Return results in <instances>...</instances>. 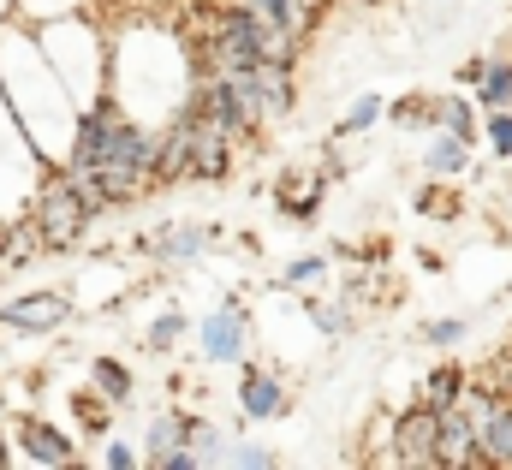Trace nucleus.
<instances>
[{
  "label": "nucleus",
  "instance_id": "f257e3e1",
  "mask_svg": "<svg viewBox=\"0 0 512 470\" xmlns=\"http://www.w3.org/2000/svg\"><path fill=\"white\" fill-rule=\"evenodd\" d=\"M197 60L191 36L161 18H126L108 24V96L143 125H167L191 102Z\"/></svg>",
  "mask_w": 512,
  "mask_h": 470
},
{
  "label": "nucleus",
  "instance_id": "f03ea898",
  "mask_svg": "<svg viewBox=\"0 0 512 470\" xmlns=\"http://www.w3.org/2000/svg\"><path fill=\"white\" fill-rule=\"evenodd\" d=\"M0 96L18 114L24 137L36 143V155L48 167H60L72 149V131H78V102H72L66 78L54 72V60L42 54L36 30L18 18H0Z\"/></svg>",
  "mask_w": 512,
  "mask_h": 470
},
{
  "label": "nucleus",
  "instance_id": "7ed1b4c3",
  "mask_svg": "<svg viewBox=\"0 0 512 470\" xmlns=\"http://www.w3.org/2000/svg\"><path fill=\"white\" fill-rule=\"evenodd\" d=\"M30 30H36L42 54L54 60V72L66 78V90H72L78 114H84L90 102H102V96H108V30H102L90 12L48 18V24H30Z\"/></svg>",
  "mask_w": 512,
  "mask_h": 470
},
{
  "label": "nucleus",
  "instance_id": "20e7f679",
  "mask_svg": "<svg viewBox=\"0 0 512 470\" xmlns=\"http://www.w3.org/2000/svg\"><path fill=\"white\" fill-rule=\"evenodd\" d=\"M24 221H30L36 244H42V256H66V250H78L84 233L102 221V209L90 203V191H84L66 167H48V173H42V185L30 191Z\"/></svg>",
  "mask_w": 512,
  "mask_h": 470
},
{
  "label": "nucleus",
  "instance_id": "39448f33",
  "mask_svg": "<svg viewBox=\"0 0 512 470\" xmlns=\"http://www.w3.org/2000/svg\"><path fill=\"white\" fill-rule=\"evenodd\" d=\"M42 173H48V161L36 155V143L24 137L18 114L0 96V221H18L30 209V191L42 185Z\"/></svg>",
  "mask_w": 512,
  "mask_h": 470
},
{
  "label": "nucleus",
  "instance_id": "423d86ee",
  "mask_svg": "<svg viewBox=\"0 0 512 470\" xmlns=\"http://www.w3.org/2000/svg\"><path fill=\"white\" fill-rule=\"evenodd\" d=\"M78 298L66 286H42V292H18L0 304V334H18V340H42V334H60L72 322Z\"/></svg>",
  "mask_w": 512,
  "mask_h": 470
},
{
  "label": "nucleus",
  "instance_id": "0eeeda50",
  "mask_svg": "<svg viewBox=\"0 0 512 470\" xmlns=\"http://www.w3.org/2000/svg\"><path fill=\"white\" fill-rule=\"evenodd\" d=\"M185 143H191V179H197V185H221V179H233V155L245 149L227 125L203 119L197 108H185Z\"/></svg>",
  "mask_w": 512,
  "mask_h": 470
},
{
  "label": "nucleus",
  "instance_id": "6e6552de",
  "mask_svg": "<svg viewBox=\"0 0 512 470\" xmlns=\"http://www.w3.org/2000/svg\"><path fill=\"white\" fill-rule=\"evenodd\" d=\"M435 435H441V411L435 405H405L399 417H393V435H387V453L382 465H423L435 470Z\"/></svg>",
  "mask_w": 512,
  "mask_h": 470
},
{
  "label": "nucleus",
  "instance_id": "1a4fd4ad",
  "mask_svg": "<svg viewBox=\"0 0 512 470\" xmlns=\"http://www.w3.org/2000/svg\"><path fill=\"white\" fill-rule=\"evenodd\" d=\"M6 435H12V447H18V459H24V465H42V470H72V465H78V441H72L60 423L36 417V411H24Z\"/></svg>",
  "mask_w": 512,
  "mask_h": 470
},
{
  "label": "nucleus",
  "instance_id": "9d476101",
  "mask_svg": "<svg viewBox=\"0 0 512 470\" xmlns=\"http://www.w3.org/2000/svg\"><path fill=\"white\" fill-rule=\"evenodd\" d=\"M209 244H215V227H203V221H167L161 233L137 238V250H143L155 268H191V262L209 256Z\"/></svg>",
  "mask_w": 512,
  "mask_h": 470
},
{
  "label": "nucleus",
  "instance_id": "9b49d317",
  "mask_svg": "<svg viewBox=\"0 0 512 470\" xmlns=\"http://www.w3.org/2000/svg\"><path fill=\"white\" fill-rule=\"evenodd\" d=\"M197 346H203L209 363H239V357L251 352V316H245V304H221V310H209L203 328H197Z\"/></svg>",
  "mask_w": 512,
  "mask_h": 470
},
{
  "label": "nucleus",
  "instance_id": "f8f14e48",
  "mask_svg": "<svg viewBox=\"0 0 512 470\" xmlns=\"http://www.w3.org/2000/svg\"><path fill=\"white\" fill-rule=\"evenodd\" d=\"M322 203H328V167H292V173H280V185H274V209H280L286 221L310 227Z\"/></svg>",
  "mask_w": 512,
  "mask_h": 470
},
{
  "label": "nucleus",
  "instance_id": "ddd939ff",
  "mask_svg": "<svg viewBox=\"0 0 512 470\" xmlns=\"http://www.w3.org/2000/svg\"><path fill=\"white\" fill-rule=\"evenodd\" d=\"M435 470H489L477 447V423L465 417V405L441 411V435H435Z\"/></svg>",
  "mask_w": 512,
  "mask_h": 470
},
{
  "label": "nucleus",
  "instance_id": "4468645a",
  "mask_svg": "<svg viewBox=\"0 0 512 470\" xmlns=\"http://www.w3.org/2000/svg\"><path fill=\"white\" fill-rule=\"evenodd\" d=\"M239 411H245L251 423L286 417V411H292V393H286V381H280L274 369H262V363H245V375H239Z\"/></svg>",
  "mask_w": 512,
  "mask_h": 470
},
{
  "label": "nucleus",
  "instance_id": "2eb2a0df",
  "mask_svg": "<svg viewBox=\"0 0 512 470\" xmlns=\"http://www.w3.org/2000/svg\"><path fill=\"white\" fill-rule=\"evenodd\" d=\"M471 149H477L471 137H453V131H441V125H435V137L423 143V155H417V161H423V173H429V179H459V173H471Z\"/></svg>",
  "mask_w": 512,
  "mask_h": 470
},
{
  "label": "nucleus",
  "instance_id": "dca6fc26",
  "mask_svg": "<svg viewBox=\"0 0 512 470\" xmlns=\"http://www.w3.org/2000/svg\"><path fill=\"white\" fill-rule=\"evenodd\" d=\"M90 387L114 405V411H126V405H137V375H131L120 357H108V352H96L90 357Z\"/></svg>",
  "mask_w": 512,
  "mask_h": 470
},
{
  "label": "nucleus",
  "instance_id": "f3484780",
  "mask_svg": "<svg viewBox=\"0 0 512 470\" xmlns=\"http://www.w3.org/2000/svg\"><path fill=\"white\" fill-rule=\"evenodd\" d=\"M185 423H191V411H179V405H173V411H155L149 429H143V465L179 453V447H185Z\"/></svg>",
  "mask_w": 512,
  "mask_h": 470
},
{
  "label": "nucleus",
  "instance_id": "a211bd4d",
  "mask_svg": "<svg viewBox=\"0 0 512 470\" xmlns=\"http://www.w3.org/2000/svg\"><path fill=\"white\" fill-rule=\"evenodd\" d=\"M465 363H435L429 375H423V387H417V399L423 405H435V411H447V405H459L465 399Z\"/></svg>",
  "mask_w": 512,
  "mask_h": 470
},
{
  "label": "nucleus",
  "instance_id": "6ab92c4d",
  "mask_svg": "<svg viewBox=\"0 0 512 470\" xmlns=\"http://www.w3.org/2000/svg\"><path fill=\"white\" fill-rule=\"evenodd\" d=\"M477 108H512V54H489L483 78H477Z\"/></svg>",
  "mask_w": 512,
  "mask_h": 470
},
{
  "label": "nucleus",
  "instance_id": "aec40b11",
  "mask_svg": "<svg viewBox=\"0 0 512 470\" xmlns=\"http://www.w3.org/2000/svg\"><path fill=\"white\" fill-rule=\"evenodd\" d=\"M417 215H429V221H459V215H465V197H459L447 179H429V185L417 191Z\"/></svg>",
  "mask_w": 512,
  "mask_h": 470
},
{
  "label": "nucleus",
  "instance_id": "412c9836",
  "mask_svg": "<svg viewBox=\"0 0 512 470\" xmlns=\"http://www.w3.org/2000/svg\"><path fill=\"white\" fill-rule=\"evenodd\" d=\"M304 316H310V328L328 334V340L352 334V310H346V298H304Z\"/></svg>",
  "mask_w": 512,
  "mask_h": 470
},
{
  "label": "nucleus",
  "instance_id": "4be33fe9",
  "mask_svg": "<svg viewBox=\"0 0 512 470\" xmlns=\"http://www.w3.org/2000/svg\"><path fill=\"white\" fill-rule=\"evenodd\" d=\"M185 447H191L197 465H221V459H227V435H221L209 417H191V423H185Z\"/></svg>",
  "mask_w": 512,
  "mask_h": 470
},
{
  "label": "nucleus",
  "instance_id": "5701e85b",
  "mask_svg": "<svg viewBox=\"0 0 512 470\" xmlns=\"http://www.w3.org/2000/svg\"><path fill=\"white\" fill-rule=\"evenodd\" d=\"M435 125L453 131V137H471V143L483 131V119L471 114V96H435Z\"/></svg>",
  "mask_w": 512,
  "mask_h": 470
},
{
  "label": "nucleus",
  "instance_id": "b1692460",
  "mask_svg": "<svg viewBox=\"0 0 512 470\" xmlns=\"http://www.w3.org/2000/svg\"><path fill=\"white\" fill-rule=\"evenodd\" d=\"M387 119L405 125V131H429V125H435V96H429V90H411V96L387 102Z\"/></svg>",
  "mask_w": 512,
  "mask_h": 470
},
{
  "label": "nucleus",
  "instance_id": "393cba45",
  "mask_svg": "<svg viewBox=\"0 0 512 470\" xmlns=\"http://www.w3.org/2000/svg\"><path fill=\"white\" fill-rule=\"evenodd\" d=\"M72 417H78V429H84V435H108L114 405H108L96 387H84V393H72Z\"/></svg>",
  "mask_w": 512,
  "mask_h": 470
},
{
  "label": "nucleus",
  "instance_id": "a878e982",
  "mask_svg": "<svg viewBox=\"0 0 512 470\" xmlns=\"http://www.w3.org/2000/svg\"><path fill=\"white\" fill-rule=\"evenodd\" d=\"M185 328H191V322H185V310H161V316L149 322V334H143V346H149L155 357H167L173 346H179V340H185Z\"/></svg>",
  "mask_w": 512,
  "mask_h": 470
},
{
  "label": "nucleus",
  "instance_id": "bb28decb",
  "mask_svg": "<svg viewBox=\"0 0 512 470\" xmlns=\"http://www.w3.org/2000/svg\"><path fill=\"white\" fill-rule=\"evenodd\" d=\"M382 119H387V102H382V96H358V102L346 108V119L334 125V137H358V131H376Z\"/></svg>",
  "mask_w": 512,
  "mask_h": 470
},
{
  "label": "nucleus",
  "instance_id": "cd10ccee",
  "mask_svg": "<svg viewBox=\"0 0 512 470\" xmlns=\"http://www.w3.org/2000/svg\"><path fill=\"white\" fill-rule=\"evenodd\" d=\"M72 12H90V0H18L12 6L18 24H48V18H72Z\"/></svg>",
  "mask_w": 512,
  "mask_h": 470
},
{
  "label": "nucleus",
  "instance_id": "c85d7f7f",
  "mask_svg": "<svg viewBox=\"0 0 512 470\" xmlns=\"http://www.w3.org/2000/svg\"><path fill=\"white\" fill-rule=\"evenodd\" d=\"M221 465L233 470H274L280 465V453H268V447H256V441H227V459Z\"/></svg>",
  "mask_w": 512,
  "mask_h": 470
},
{
  "label": "nucleus",
  "instance_id": "c756f323",
  "mask_svg": "<svg viewBox=\"0 0 512 470\" xmlns=\"http://www.w3.org/2000/svg\"><path fill=\"white\" fill-rule=\"evenodd\" d=\"M465 334H471V328H465L459 316H441V322H423V328H417V340H423V346H435V352H447V346H459Z\"/></svg>",
  "mask_w": 512,
  "mask_h": 470
},
{
  "label": "nucleus",
  "instance_id": "7c9ffc66",
  "mask_svg": "<svg viewBox=\"0 0 512 470\" xmlns=\"http://www.w3.org/2000/svg\"><path fill=\"white\" fill-rule=\"evenodd\" d=\"M483 131H489V149H495V161H512V108H489Z\"/></svg>",
  "mask_w": 512,
  "mask_h": 470
},
{
  "label": "nucleus",
  "instance_id": "2f4dec72",
  "mask_svg": "<svg viewBox=\"0 0 512 470\" xmlns=\"http://www.w3.org/2000/svg\"><path fill=\"white\" fill-rule=\"evenodd\" d=\"M102 465L108 470H137L143 465V447H131L120 435H102Z\"/></svg>",
  "mask_w": 512,
  "mask_h": 470
},
{
  "label": "nucleus",
  "instance_id": "473e14b6",
  "mask_svg": "<svg viewBox=\"0 0 512 470\" xmlns=\"http://www.w3.org/2000/svg\"><path fill=\"white\" fill-rule=\"evenodd\" d=\"M328 274V256H298L286 274H280V286H310V280H322Z\"/></svg>",
  "mask_w": 512,
  "mask_h": 470
},
{
  "label": "nucleus",
  "instance_id": "72a5a7b5",
  "mask_svg": "<svg viewBox=\"0 0 512 470\" xmlns=\"http://www.w3.org/2000/svg\"><path fill=\"white\" fill-rule=\"evenodd\" d=\"M477 78H483V60H465V66H459V84H471V90H477Z\"/></svg>",
  "mask_w": 512,
  "mask_h": 470
},
{
  "label": "nucleus",
  "instance_id": "f704fd0d",
  "mask_svg": "<svg viewBox=\"0 0 512 470\" xmlns=\"http://www.w3.org/2000/svg\"><path fill=\"white\" fill-rule=\"evenodd\" d=\"M417 262H423L429 274H441V268H447V256H441V250H417Z\"/></svg>",
  "mask_w": 512,
  "mask_h": 470
},
{
  "label": "nucleus",
  "instance_id": "c9c22d12",
  "mask_svg": "<svg viewBox=\"0 0 512 470\" xmlns=\"http://www.w3.org/2000/svg\"><path fill=\"white\" fill-rule=\"evenodd\" d=\"M6 465H18V447H12V435L0 429V470H6Z\"/></svg>",
  "mask_w": 512,
  "mask_h": 470
},
{
  "label": "nucleus",
  "instance_id": "e433bc0d",
  "mask_svg": "<svg viewBox=\"0 0 512 470\" xmlns=\"http://www.w3.org/2000/svg\"><path fill=\"white\" fill-rule=\"evenodd\" d=\"M0 274H6V221H0Z\"/></svg>",
  "mask_w": 512,
  "mask_h": 470
},
{
  "label": "nucleus",
  "instance_id": "4c0bfd02",
  "mask_svg": "<svg viewBox=\"0 0 512 470\" xmlns=\"http://www.w3.org/2000/svg\"><path fill=\"white\" fill-rule=\"evenodd\" d=\"M6 405H12V399H6V387H0V423H6Z\"/></svg>",
  "mask_w": 512,
  "mask_h": 470
},
{
  "label": "nucleus",
  "instance_id": "58836bf2",
  "mask_svg": "<svg viewBox=\"0 0 512 470\" xmlns=\"http://www.w3.org/2000/svg\"><path fill=\"white\" fill-rule=\"evenodd\" d=\"M12 6H18V0H0V18H12Z\"/></svg>",
  "mask_w": 512,
  "mask_h": 470
},
{
  "label": "nucleus",
  "instance_id": "ea45409f",
  "mask_svg": "<svg viewBox=\"0 0 512 470\" xmlns=\"http://www.w3.org/2000/svg\"><path fill=\"white\" fill-rule=\"evenodd\" d=\"M507 203H512V179H507Z\"/></svg>",
  "mask_w": 512,
  "mask_h": 470
}]
</instances>
